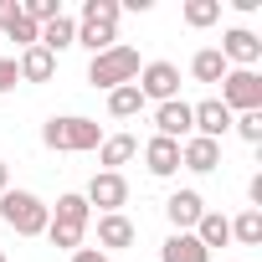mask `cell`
<instances>
[{
    "instance_id": "e0dca14e",
    "label": "cell",
    "mask_w": 262,
    "mask_h": 262,
    "mask_svg": "<svg viewBox=\"0 0 262 262\" xmlns=\"http://www.w3.org/2000/svg\"><path fill=\"white\" fill-rule=\"evenodd\" d=\"M36 47H47L52 57H57V52H67V47H77V21H72V16L47 21V26H41V36H36Z\"/></svg>"
},
{
    "instance_id": "ac0fdd59",
    "label": "cell",
    "mask_w": 262,
    "mask_h": 262,
    "mask_svg": "<svg viewBox=\"0 0 262 262\" xmlns=\"http://www.w3.org/2000/svg\"><path fill=\"white\" fill-rule=\"evenodd\" d=\"M52 221H57V226H77V231H88V226H93V206H88L77 190H72V195H57Z\"/></svg>"
},
{
    "instance_id": "7a4b0ae2",
    "label": "cell",
    "mask_w": 262,
    "mask_h": 262,
    "mask_svg": "<svg viewBox=\"0 0 262 262\" xmlns=\"http://www.w3.org/2000/svg\"><path fill=\"white\" fill-rule=\"evenodd\" d=\"M118 0H88L82 16H77V47H88L93 57L118 47Z\"/></svg>"
},
{
    "instance_id": "3957f363",
    "label": "cell",
    "mask_w": 262,
    "mask_h": 262,
    "mask_svg": "<svg viewBox=\"0 0 262 262\" xmlns=\"http://www.w3.org/2000/svg\"><path fill=\"white\" fill-rule=\"evenodd\" d=\"M0 221H6L16 236H47V221H52V206L31 190H6L0 195Z\"/></svg>"
},
{
    "instance_id": "cb8c5ba5",
    "label": "cell",
    "mask_w": 262,
    "mask_h": 262,
    "mask_svg": "<svg viewBox=\"0 0 262 262\" xmlns=\"http://www.w3.org/2000/svg\"><path fill=\"white\" fill-rule=\"evenodd\" d=\"M231 128H236L247 144H262V108H257V113H236V118H231Z\"/></svg>"
},
{
    "instance_id": "8992f818",
    "label": "cell",
    "mask_w": 262,
    "mask_h": 262,
    "mask_svg": "<svg viewBox=\"0 0 262 262\" xmlns=\"http://www.w3.org/2000/svg\"><path fill=\"white\" fill-rule=\"evenodd\" d=\"M82 201H88V206H98L103 216L123 211V206H128V180H123V170H98V175L88 180Z\"/></svg>"
},
{
    "instance_id": "484cf974",
    "label": "cell",
    "mask_w": 262,
    "mask_h": 262,
    "mask_svg": "<svg viewBox=\"0 0 262 262\" xmlns=\"http://www.w3.org/2000/svg\"><path fill=\"white\" fill-rule=\"evenodd\" d=\"M21 72H16V57H0V93H16Z\"/></svg>"
},
{
    "instance_id": "52a82bcc",
    "label": "cell",
    "mask_w": 262,
    "mask_h": 262,
    "mask_svg": "<svg viewBox=\"0 0 262 262\" xmlns=\"http://www.w3.org/2000/svg\"><path fill=\"white\" fill-rule=\"evenodd\" d=\"M134 88L144 93V103H170V98H180V67L175 62H144Z\"/></svg>"
},
{
    "instance_id": "9a60e30c",
    "label": "cell",
    "mask_w": 262,
    "mask_h": 262,
    "mask_svg": "<svg viewBox=\"0 0 262 262\" xmlns=\"http://www.w3.org/2000/svg\"><path fill=\"white\" fill-rule=\"evenodd\" d=\"M160 262H211V252L190 236V231H170L160 247Z\"/></svg>"
},
{
    "instance_id": "2e32d148",
    "label": "cell",
    "mask_w": 262,
    "mask_h": 262,
    "mask_svg": "<svg viewBox=\"0 0 262 262\" xmlns=\"http://www.w3.org/2000/svg\"><path fill=\"white\" fill-rule=\"evenodd\" d=\"M134 155H139V139H134V134H108V139L98 144V165H103V170H118V165H128Z\"/></svg>"
},
{
    "instance_id": "277c9868",
    "label": "cell",
    "mask_w": 262,
    "mask_h": 262,
    "mask_svg": "<svg viewBox=\"0 0 262 262\" xmlns=\"http://www.w3.org/2000/svg\"><path fill=\"white\" fill-rule=\"evenodd\" d=\"M139 52L134 47H108V52H98L93 62H88V82L93 88H103V93H113V88H123V82H139Z\"/></svg>"
},
{
    "instance_id": "f1b7e54d",
    "label": "cell",
    "mask_w": 262,
    "mask_h": 262,
    "mask_svg": "<svg viewBox=\"0 0 262 262\" xmlns=\"http://www.w3.org/2000/svg\"><path fill=\"white\" fill-rule=\"evenodd\" d=\"M247 201H252V211H262V175L247 180Z\"/></svg>"
},
{
    "instance_id": "d4e9b609",
    "label": "cell",
    "mask_w": 262,
    "mask_h": 262,
    "mask_svg": "<svg viewBox=\"0 0 262 262\" xmlns=\"http://www.w3.org/2000/svg\"><path fill=\"white\" fill-rule=\"evenodd\" d=\"M6 36H11V41H16L21 52H26V47H36V36H41V26H31L26 16H16V21L6 26Z\"/></svg>"
},
{
    "instance_id": "8fae6325",
    "label": "cell",
    "mask_w": 262,
    "mask_h": 262,
    "mask_svg": "<svg viewBox=\"0 0 262 262\" xmlns=\"http://www.w3.org/2000/svg\"><path fill=\"white\" fill-rule=\"evenodd\" d=\"M221 165V144H211V139H185L180 144V170H190V175H211Z\"/></svg>"
},
{
    "instance_id": "83f0119b",
    "label": "cell",
    "mask_w": 262,
    "mask_h": 262,
    "mask_svg": "<svg viewBox=\"0 0 262 262\" xmlns=\"http://www.w3.org/2000/svg\"><path fill=\"white\" fill-rule=\"evenodd\" d=\"M72 262H113V257H108V252H98V247H77V252H72Z\"/></svg>"
},
{
    "instance_id": "4fadbf2b",
    "label": "cell",
    "mask_w": 262,
    "mask_h": 262,
    "mask_svg": "<svg viewBox=\"0 0 262 262\" xmlns=\"http://www.w3.org/2000/svg\"><path fill=\"white\" fill-rule=\"evenodd\" d=\"M134 221H128L123 211H113V216H98V247H108V252H118V247H134Z\"/></svg>"
},
{
    "instance_id": "d6986e66",
    "label": "cell",
    "mask_w": 262,
    "mask_h": 262,
    "mask_svg": "<svg viewBox=\"0 0 262 262\" xmlns=\"http://www.w3.org/2000/svg\"><path fill=\"white\" fill-rule=\"evenodd\" d=\"M190 236H195L206 252H216V247H226V242H231V221H226L221 211H206V216L195 221V231H190Z\"/></svg>"
},
{
    "instance_id": "30bf717a",
    "label": "cell",
    "mask_w": 262,
    "mask_h": 262,
    "mask_svg": "<svg viewBox=\"0 0 262 262\" xmlns=\"http://www.w3.org/2000/svg\"><path fill=\"white\" fill-rule=\"evenodd\" d=\"M165 216H170V226H175V231H195V221L206 216L201 190H175V195L165 201Z\"/></svg>"
},
{
    "instance_id": "7c38bea8",
    "label": "cell",
    "mask_w": 262,
    "mask_h": 262,
    "mask_svg": "<svg viewBox=\"0 0 262 262\" xmlns=\"http://www.w3.org/2000/svg\"><path fill=\"white\" fill-rule=\"evenodd\" d=\"M144 165H149V175H155V180H170V175L180 170V144L155 134V139L144 144Z\"/></svg>"
},
{
    "instance_id": "1f68e13d",
    "label": "cell",
    "mask_w": 262,
    "mask_h": 262,
    "mask_svg": "<svg viewBox=\"0 0 262 262\" xmlns=\"http://www.w3.org/2000/svg\"><path fill=\"white\" fill-rule=\"evenodd\" d=\"M0 257H6V252H0Z\"/></svg>"
},
{
    "instance_id": "6da1fadb",
    "label": "cell",
    "mask_w": 262,
    "mask_h": 262,
    "mask_svg": "<svg viewBox=\"0 0 262 262\" xmlns=\"http://www.w3.org/2000/svg\"><path fill=\"white\" fill-rule=\"evenodd\" d=\"M41 144H47V149H57V155H88V149H98V144H103V128H98V118H82V113L47 118Z\"/></svg>"
},
{
    "instance_id": "4dcf8cb0",
    "label": "cell",
    "mask_w": 262,
    "mask_h": 262,
    "mask_svg": "<svg viewBox=\"0 0 262 262\" xmlns=\"http://www.w3.org/2000/svg\"><path fill=\"white\" fill-rule=\"evenodd\" d=\"M0 262H6V257H0Z\"/></svg>"
},
{
    "instance_id": "5bb4252c",
    "label": "cell",
    "mask_w": 262,
    "mask_h": 262,
    "mask_svg": "<svg viewBox=\"0 0 262 262\" xmlns=\"http://www.w3.org/2000/svg\"><path fill=\"white\" fill-rule=\"evenodd\" d=\"M16 72H21V82H52L57 57H52L47 47H26V52L16 57Z\"/></svg>"
},
{
    "instance_id": "f546056e",
    "label": "cell",
    "mask_w": 262,
    "mask_h": 262,
    "mask_svg": "<svg viewBox=\"0 0 262 262\" xmlns=\"http://www.w3.org/2000/svg\"><path fill=\"white\" fill-rule=\"evenodd\" d=\"M6 190H11V165L0 160V195H6Z\"/></svg>"
},
{
    "instance_id": "603a6c76",
    "label": "cell",
    "mask_w": 262,
    "mask_h": 262,
    "mask_svg": "<svg viewBox=\"0 0 262 262\" xmlns=\"http://www.w3.org/2000/svg\"><path fill=\"white\" fill-rule=\"evenodd\" d=\"M185 26H195V31H206V26H216L221 21V0H185Z\"/></svg>"
},
{
    "instance_id": "ba28073f",
    "label": "cell",
    "mask_w": 262,
    "mask_h": 262,
    "mask_svg": "<svg viewBox=\"0 0 262 262\" xmlns=\"http://www.w3.org/2000/svg\"><path fill=\"white\" fill-rule=\"evenodd\" d=\"M216 52L226 57V67H247V72H257V62H262V36L247 31V26H231V31L221 36Z\"/></svg>"
},
{
    "instance_id": "ffe728a7",
    "label": "cell",
    "mask_w": 262,
    "mask_h": 262,
    "mask_svg": "<svg viewBox=\"0 0 262 262\" xmlns=\"http://www.w3.org/2000/svg\"><path fill=\"white\" fill-rule=\"evenodd\" d=\"M226 72H231V67H226V57H221L216 47H201V52L190 57V77H195V82H221Z\"/></svg>"
},
{
    "instance_id": "7402d4cb",
    "label": "cell",
    "mask_w": 262,
    "mask_h": 262,
    "mask_svg": "<svg viewBox=\"0 0 262 262\" xmlns=\"http://www.w3.org/2000/svg\"><path fill=\"white\" fill-rule=\"evenodd\" d=\"M231 242H242V247H262V211H242L236 221H231Z\"/></svg>"
},
{
    "instance_id": "5b68a950",
    "label": "cell",
    "mask_w": 262,
    "mask_h": 262,
    "mask_svg": "<svg viewBox=\"0 0 262 262\" xmlns=\"http://www.w3.org/2000/svg\"><path fill=\"white\" fill-rule=\"evenodd\" d=\"M221 103H226L231 118H236V113H257V108H262V77L247 72V67H231V72L221 77Z\"/></svg>"
},
{
    "instance_id": "9c48e42d",
    "label": "cell",
    "mask_w": 262,
    "mask_h": 262,
    "mask_svg": "<svg viewBox=\"0 0 262 262\" xmlns=\"http://www.w3.org/2000/svg\"><path fill=\"white\" fill-rule=\"evenodd\" d=\"M155 134L160 139H175V144L190 139V103L185 98H170V103L155 108Z\"/></svg>"
},
{
    "instance_id": "4316f807",
    "label": "cell",
    "mask_w": 262,
    "mask_h": 262,
    "mask_svg": "<svg viewBox=\"0 0 262 262\" xmlns=\"http://www.w3.org/2000/svg\"><path fill=\"white\" fill-rule=\"evenodd\" d=\"M16 16H21V0H0V31H6Z\"/></svg>"
},
{
    "instance_id": "44dd1931",
    "label": "cell",
    "mask_w": 262,
    "mask_h": 262,
    "mask_svg": "<svg viewBox=\"0 0 262 262\" xmlns=\"http://www.w3.org/2000/svg\"><path fill=\"white\" fill-rule=\"evenodd\" d=\"M108 113H113V118H139V113H144V93H139L134 82L113 88V93H108Z\"/></svg>"
}]
</instances>
